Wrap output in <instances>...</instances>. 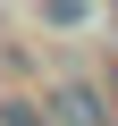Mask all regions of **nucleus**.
<instances>
[{"label":"nucleus","mask_w":118,"mask_h":126,"mask_svg":"<svg viewBox=\"0 0 118 126\" xmlns=\"http://www.w3.org/2000/svg\"><path fill=\"white\" fill-rule=\"evenodd\" d=\"M59 118H68V126H93V118H101V101H93L84 84H68V93H59Z\"/></svg>","instance_id":"obj_1"},{"label":"nucleus","mask_w":118,"mask_h":126,"mask_svg":"<svg viewBox=\"0 0 118 126\" xmlns=\"http://www.w3.org/2000/svg\"><path fill=\"white\" fill-rule=\"evenodd\" d=\"M0 126H42V118H34L25 101H0Z\"/></svg>","instance_id":"obj_2"}]
</instances>
